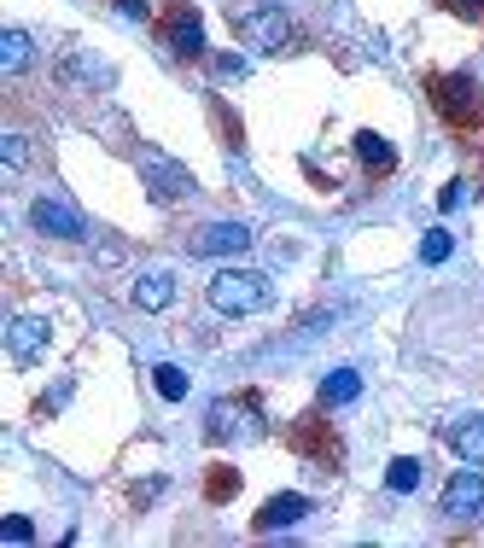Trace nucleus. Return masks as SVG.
<instances>
[{
    "label": "nucleus",
    "mask_w": 484,
    "mask_h": 548,
    "mask_svg": "<svg viewBox=\"0 0 484 548\" xmlns=\"http://www.w3.org/2000/svg\"><path fill=\"white\" fill-rule=\"evenodd\" d=\"M356 397H362V374H356V368H333V374L321 379V403H327V409L356 403Z\"/></svg>",
    "instance_id": "12"
},
{
    "label": "nucleus",
    "mask_w": 484,
    "mask_h": 548,
    "mask_svg": "<svg viewBox=\"0 0 484 548\" xmlns=\"http://www.w3.org/2000/svg\"><path fill=\"white\" fill-rule=\"evenodd\" d=\"M170 298H175V280L164 269H152V274L135 280V309H164Z\"/></svg>",
    "instance_id": "13"
},
{
    "label": "nucleus",
    "mask_w": 484,
    "mask_h": 548,
    "mask_svg": "<svg viewBox=\"0 0 484 548\" xmlns=\"http://www.w3.org/2000/svg\"><path fill=\"white\" fill-rule=\"evenodd\" d=\"M450 251H455V240H450V234H444V228H432V234L420 240V263H444Z\"/></svg>",
    "instance_id": "19"
},
{
    "label": "nucleus",
    "mask_w": 484,
    "mask_h": 548,
    "mask_svg": "<svg viewBox=\"0 0 484 548\" xmlns=\"http://www.w3.org/2000/svg\"><path fill=\"white\" fill-rule=\"evenodd\" d=\"M152 385H158L164 403H181V397H187V374H181L175 362H158V368H152Z\"/></svg>",
    "instance_id": "17"
},
{
    "label": "nucleus",
    "mask_w": 484,
    "mask_h": 548,
    "mask_svg": "<svg viewBox=\"0 0 484 548\" xmlns=\"http://www.w3.org/2000/svg\"><path fill=\"white\" fill-rule=\"evenodd\" d=\"M263 426L251 420V409H240V403H216L210 409V438L216 444H228V438H257Z\"/></svg>",
    "instance_id": "9"
},
{
    "label": "nucleus",
    "mask_w": 484,
    "mask_h": 548,
    "mask_svg": "<svg viewBox=\"0 0 484 548\" xmlns=\"http://www.w3.org/2000/svg\"><path fill=\"white\" fill-rule=\"evenodd\" d=\"M356 158H362L368 170H391V164H397L391 140H385V135H374V129H362V135H356Z\"/></svg>",
    "instance_id": "15"
},
{
    "label": "nucleus",
    "mask_w": 484,
    "mask_h": 548,
    "mask_svg": "<svg viewBox=\"0 0 484 548\" xmlns=\"http://www.w3.org/2000/svg\"><path fill=\"white\" fill-rule=\"evenodd\" d=\"M310 514V496H269L263 514H257V531H280V525H298Z\"/></svg>",
    "instance_id": "11"
},
{
    "label": "nucleus",
    "mask_w": 484,
    "mask_h": 548,
    "mask_svg": "<svg viewBox=\"0 0 484 548\" xmlns=\"http://www.w3.org/2000/svg\"><path fill=\"white\" fill-rule=\"evenodd\" d=\"M30 222L41 228V234H53V240H88V222H82L65 199H35Z\"/></svg>",
    "instance_id": "4"
},
{
    "label": "nucleus",
    "mask_w": 484,
    "mask_h": 548,
    "mask_svg": "<svg viewBox=\"0 0 484 548\" xmlns=\"http://www.w3.org/2000/svg\"><path fill=\"white\" fill-rule=\"evenodd\" d=\"M245 245H251V228L245 222H210V228L193 234V251L199 257H240Z\"/></svg>",
    "instance_id": "6"
},
{
    "label": "nucleus",
    "mask_w": 484,
    "mask_h": 548,
    "mask_svg": "<svg viewBox=\"0 0 484 548\" xmlns=\"http://www.w3.org/2000/svg\"><path fill=\"white\" fill-rule=\"evenodd\" d=\"M140 175H146V193H152L158 205H175V199L193 193V175L181 170V164H170V158H158V152L140 158Z\"/></svg>",
    "instance_id": "3"
},
{
    "label": "nucleus",
    "mask_w": 484,
    "mask_h": 548,
    "mask_svg": "<svg viewBox=\"0 0 484 548\" xmlns=\"http://www.w3.org/2000/svg\"><path fill=\"white\" fill-rule=\"evenodd\" d=\"M450 444H455V455H461L467 467H479V461H484V414L461 420V426L450 432Z\"/></svg>",
    "instance_id": "14"
},
{
    "label": "nucleus",
    "mask_w": 484,
    "mask_h": 548,
    "mask_svg": "<svg viewBox=\"0 0 484 548\" xmlns=\"http://www.w3.org/2000/svg\"><path fill=\"white\" fill-rule=\"evenodd\" d=\"M117 12H123L129 24H140V18H146V0H117Z\"/></svg>",
    "instance_id": "23"
},
{
    "label": "nucleus",
    "mask_w": 484,
    "mask_h": 548,
    "mask_svg": "<svg viewBox=\"0 0 484 548\" xmlns=\"http://www.w3.org/2000/svg\"><path fill=\"white\" fill-rule=\"evenodd\" d=\"M385 484H391L397 496L420 490V461H415V455H397V461H391V473H385Z\"/></svg>",
    "instance_id": "18"
},
{
    "label": "nucleus",
    "mask_w": 484,
    "mask_h": 548,
    "mask_svg": "<svg viewBox=\"0 0 484 548\" xmlns=\"http://www.w3.org/2000/svg\"><path fill=\"white\" fill-rule=\"evenodd\" d=\"M438 105L450 111L455 123H467V117H479V82L473 76H438Z\"/></svg>",
    "instance_id": "7"
},
{
    "label": "nucleus",
    "mask_w": 484,
    "mask_h": 548,
    "mask_svg": "<svg viewBox=\"0 0 484 548\" xmlns=\"http://www.w3.org/2000/svg\"><path fill=\"white\" fill-rule=\"evenodd\" d=\"M269 298H275V286L257 269H222L210 280V304L222 315H257V309H269Z\"/></svg>",
    "instance_id": "1"
},
{
    "label": "nucleus",
    "mask_w": 484,
    "mask_h": 548,
    "mask_svg": "<svg viewBox=\"0 0 484 548\" xmlns=\"http://www.w3.org/2000/svg\"><path fill=\"white\" fill-rule=\"evenodd\" d=\"M444 514L450 519H479L484 514V479L473 467H461V473L444 484Z\"/></svg>",
    "instance_id": "5"
},
{
    "label": "nucleus",
    "mask_w": 484,
    "mask_h": 548,
    "mask_svg": "<svg viewBox=\"0 0 484 548\" xmlns=\"http://www.w3.org/2000/svg\"><path fill=\"white\" fill-rule=\"evenodd\" d=\"M170 53H181V59H199L205 53V24H199V12H175L170 18Z\"/></svg>",
    "instance_id": "10"
},
{
    "label": "nucleus",
    "mask_w": 484,
    "mask_h": 548,
    "mask_svg": "<svg viewBox=\"0 0 484 548\" xmlns=\"http://www.w3.org/2000/svg\"><path fill=\"white\" fill-rule=\"evenodd\" d=\"M234 30H240L245 47L280 53V47H286V35H292V24H286V12H280V6H245V12H234Z\"/></svg>",
    "instance_id": "2"
},
{
    "label": "nucleus",
    "mask_w": 484,
    "mask_h": 548,
    "mask_svg": "<svg viewBox=\"0 0 484 548\" xmlns=\"http://www.w3.org/2000/svg\"><path fill=\"white\" fill-rule=\"evenodd\" d=\"M6 350H12V362H35V356L47 350V321H41V315H18V321L6 327Z\"/></svg>",
    "instance_id": "8"
},
{
    "label": "nucleus",
    "mask_w": 484,
    "mask_h": 548,
    "mask_svg": "<svg viewBox=\"0 0 484 548\" xmlns=\"http://www.w3.org/2000/svg\"><path fill=\"white\" fill-rule=\"evenodd\" d=\"M438 205H444V210H461V205H467V181H450V187H444V199H438Z\"/></svg>",
    "instance_id": "22"
},
{
    "label": "nucleus",
    "mask_w": 484,
    "mask_h": 548,
    "mask_svg": "<svg viewBox=\"0 0 484 548\" xmlns=\"http://www.w3.org/2000/svg\"><path fill=\"white\" fill-rule=\"evenodd\" d=\"M216 76H245V59H234V53H228V59H216Z\"/></svg>",
    "instance_id": "24"
},
{
    "label": "nucleus",
    "mask_w": 484,
    "mask_h": 548,
    "mask_svg": "<svg viewBox=\"0 0 484 548\" xmlns=\"http://www.w3.org/2000/svg\"><path fill=\"white\" fill-rule=\"evenodd\" d=\"M0 537H6V543H30L35 525H30V519H6V525H0Z\"/></svg>",
    "instance_id": "21"
},
{
    "label": "nucleus",
    "mask_w": 484,
    "mask_h": 548,
    "mask_svg": "<svg viewBox=\"0 0 484 548\" xmlns=\"http://www.w3.org/2000/svg\"><path fill=\"white\" fill-rule=\"evenodd\" d=\"M0 158H6V170H24V135H6V140H0Z\"/></svg>",
    "instance_id": "20"
},
{
    "label": "nucleus",
    "mask_w": 484,
    "mask_h": 548,
    "mask_svg": "<svg viewBox=\"0 0 484 548\" xmlns=\"http://www.w3.org/2000/svg\"><path fill=\"white\" fill-rule=\"evenodd\" d=\"M455 6H461V12H484V0H455Z\"/></svg>",
    "instance_id": "25"
},
{
    "label": "nucleus",
    "mask_w": 484,
    "mask_h": 548,
    "mask_svg": "<svg viewBox=\"0 0 484 548\" xmlns=\"http://www.w3.org/2000/svg\"><path fill=\"white\" fill-rule=\"evenodd\" d=\"M30 35L24 30H6L0 35V70H12V76H18V70H30Z\"/></svg>",
    "instance_id": "16"
}]
</instances>
